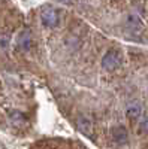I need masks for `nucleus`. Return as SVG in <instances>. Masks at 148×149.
Wrapping results in <instances>:
<instances>
[{"label": "nucleus", "mask_w": 148, "mask_h": 149, "mask_svg": "<svg viewBox=\"0 0 148 149\" xmlns=\"http://www.w3.org/2000/svg\"><path fill=\"white\" fill-rule=\"evenodd\" d=\"M121 61H123V55L120 51H117V49H111V51H108L103 58H102V66L105 70L108 72H112L115 69H118L121 66Z\"/></svg>", "instance_id": "1"}, {"label": "nucleus", "mask_w": 148, "mask_h": 149, "mask_svg": "<svg viewBox=\"0 0 148 149\" xmlns=\"http://www.w3.org/2000/svg\"><path fill=\"white\" fill-rule=\"evenodd\" d=\"M41 19L43 22V26L55 27L58 24V14L53 6H43L41 10Z\"/></svg>", "instance_id": "2"}, {"label": "nucleus", "mask_w": 148, "mask_h": 149, "mask_svg": "<svg viewBox=\"0 0 148 149\" xmlns=\"http://www.w3.org/2000/svg\"><path fill=\"white\" fill-rule=\"evenodd\" d=\"M126 27L129 30V34L132 36V39L133 37H139L142 36L144 33V29H142V22L139 21V18L136 15H130L127 18V22H126Z\"/></svg>", "instance_id": "3"}, {"label": "nucleus", "mask_w": 148, "mask_h": 149, "mask_svg": "<svg viewBox=\"0 0 148 149\" xmlns=\"http://www.w3.org/2000/svg\"><path fill=\"white\" fill-rule=\"evenodd\" d=\"M18 48L21 49V51H29V49L32 48V34L29 30H24L20 37H18Z\"/></svg>", "instance_id": "4"}, {"label": "nucleus", "mask_w": 148, "mask_h": 149, "mask_svg": "<svg viewBox=\"0 0 148 149\" xmlns=\"http://www.w3.org/2000/svg\"><path fill=\"white\" fill-rule=\"evenodd\" d=\"M76 125L79 128V131L82 134H87V136H91L93 133V124L88 118H85V116H78L76 119Z\"/></svg>", "instance_id": "5"}, {"label": "nucleus", "mask_w": 148, "mask_h": 149, "mask_svg": "<svg viewBox=\"0 0 148 149\" xmlns=\"http://www.w3.org/2000/svg\"><path fill=\"white\" fill-rule=\"evenodd\" d=\"M111 133H112V139H114L115 143L123 145V143H126V142H127V131H126L124 127L117 125V127L112 128V131H111Z\"/></svg>", "instance_id": "6"}, {"label": "nucleus", "mask_w": 148, "mask_h": 149, "mask_svg": "<svg viewBox=\"0 0 148 149\" xmlns=\"http://www.w3.org/2000/svg\"><path fill=\"white\" fill-rule=\"evenodd\" d=\"M142 113V106L139 103H132L127 106V116L130 119H138Z\"/></svg>", "instance_id": "7"}, {"label": "nucleus", "mask_w": 148, "mask_h": 149, "mask_svg": "<svg viewBox=\"0 0 148 149\" xmlns=\"http://www.w3.org/2000/svg\"><path fill=\"white\" fill-rule=\"evenodd\" d=\"M141 130L148 133V116H145L142 121H141Z\"/></svg>", "instance_id": "8"}, {"label": "nucleus", "mask_w": 148, "mask_h": 149, "mask_svg": "<svg viewBox=\"0 0 148 149\" xmlns=\"http://www.w3.org/2000/svg\"><path fill=\"white\" fill-rule=\"evenodd\" d=\"M60 2H63V3H70V0H60Z\"/></svg>", "instance_id": "9"}]
</instances>
